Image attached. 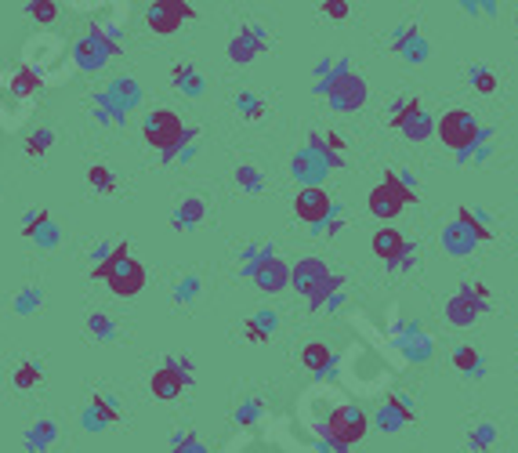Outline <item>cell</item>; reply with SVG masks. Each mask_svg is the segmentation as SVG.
Masks as SVG:
<instances>
[{
	"instance_id": "obj_1",
	"label": "cell",
	"mask_w": 518,
	"mask_h": 453,
	"mask_svg": "<svg viewBox=\"0 0 518 453\" xmlns=\"http://www.w3.org/2000/svg\"><path fill=\"white\" fill-rule=\"evenodd\" d=\"M316 95H323L337 112H356L366 105L370 87L349 59H326L316 66Z\"/></svg>"
},
{
	"instance_id": "obj_2",
	"label": "cell",
	"mask_w": 518,
	"mask_h": 453,
	"mask_svg": "<svg viewBox=\"0 0 518 453\" xmlns=\"http://www.w3.org/2000/svg\"><path fill=\"white\" fill-rule=\"evenodd\" d=\"M489 240H493L489 218L479 207H456V218L442 229V251L449 258H472Z\"/></svg>"
},
{
	"instance_id": "obj_3",
	"label": "cell",
	"mask_w": 518,
	"mask_h": 453,
	"mask_svg": "<svg viewBox=\"0 0 518 453\" xmlns=\"http://www.w3.org/2000/svg\"><path fill=\"white\" fill-rule=\"evenodd\" d=\"M142 135L152 149H160L163 160H175V156H189V142L196 138V128H185L182 117L175 109H152L149 117L142 120Z\"/></svg>"
},
{
	"instance_id": "obj_4",
	"label": "cell",
	"mask_w": 518,
	"mask_h": 453,
	"mask_svg": "<svg viewBox=\"0 0 518 453\" xmlns=\"http://www.w3.org/2000/svg\"><path fill=\"white\" fill-rule=\"evenodd\" d=\"M435 135L453 152H472L479 142H493V128H482L479 117H475V112H468V109L442 112V120H435Z\"/></svg>"
},
{
	"instance_id": "obj_5",
	"label": "cell",
	"mask_w": 518,
	"mask_h": 453,
	"mask_svg": "<svg viewBox=\"0 0 518 453\" xmlns=\"http://www.w3.org/2000/svg\"><path fill=\"white\" fill-rule=\"evenodd\" d=\"M410 203H417V185H414V178H410L407 171H388L384 182L374 185V189H370V200H366L370 214L381 218V221L399 218Z\"/></svg>"
},
{
	"instance_id": "obj_6",
	"label": "cell",
	"mask_w": 518,
	"mask_h": 453,
	"mask_svg": "<svg viewBox=\"0 0 518 453\" xmlns=\"http://www.w3.org/2000/svg\"><path fill=\"white\" fill-rule=\"evenodd\" d=\"M366 428H370V417L356 403H344V407H337L326 417V424L319 428V435L326 439V449L330 453H349L356 442H363Z\"/></svg>"
},
{
	"instance_id": "obj_7",
	"label": "cell",
	"mask_w": 518,
	"mask_h": 453,
	"mask_svg": "<svg viewBox=\"0 0 518 453\" xmlns=\"http://www.w3.org/2000/svg\"><path fill=\"white\" fill-rule=\"evenodd\" d=\"M489 312V287L486 283H460L456 294L446 301V323L456 330H468L475 326L482 316Z\"/></svg>"
},
{
	"instance_id": "obj_8",
	"label": "cell",
	"mask_w": 518,
	"mask_h": 453,
	"mask_svg": "<svg viewBox=\"0 0 518 453\" xmlns=\"http://www.w3.org/2000/svg\"><path fill=\"white\" fill-rule=\"evenodd\" d=\"M388 124L402 131L410 142H428L435 135V117L421 105V98H399L388 112Z\"/></svg>"
},
{
	"instance_id": "obj_9",
	"label": "cell",
	"mask_w": 518,
	"mask_h": 453,
	"mask_svg": "<svg viewBox=\"0 0 518 453\" xmlns=\"http://www.w3.org/2000/svg\"><path fill=\"white\" fill-rule=\"evenodd\" d=\"M388 47L399 54L402 62H410V66H424V62L432 59V44H428V37L421 33L417 22H402V26H395Z\"/></svg>"
},
{
	"instance_id": "obj_10",
	"label": "cell",
	"mask_w": 518,
	"mask_h": 453,
	"mask_svg": "<svg viewBox=\"0 0 518 453\" xmlns=\"http://www.w3.org/2000/svg\"><path fill=\"white\" fill-rule=\"evenodd\" d=\"M193 363L189 359H170V363H163L156 374H152V381H149V388H152V395L156 399H163V403H170V399H178V395L189 388V381H193Z\"/></svg>"
},
{
	"instance_id": "obj_11",
	"label": "cell",
	"mask_w": 518,
	"mask_h": 453,
	"mask_svg": "<svg viewBox=\"0 0 518 453\" xmlns=\"http://www.w3.org/2000/svg\"><path fill=\"white\" fill-rule=\"evenodd\" d=\"M189 19H196V8H189L185 0H160V4H152V8H149V15H145L149 29H152V33H160V37L178 33V29H182V22H189Z\"/></svg>"
},
{
	"instance_id": "obj_12",
	"label": "cell",
	"mask_w": 518,
	"mask_h": 453,
	"mask_svg": "<svg viewBox=\"0 0 518 453\" xmlns=\"http://www.w3.org/2000/svg\"><path fill=\"white\" fill-rule=\"evenodd\" d=\"M294 214L316 229V225H323L330 214H337V203L330 200V193L323 185H305L298 193V200H294Z\"/></svg>"
},
{
	"instance_id": "obj_13",
	"label": "cell",
	"mask_w": 518,
	"mask_h": 453,
	"mask_svg": "<svg viewBox=\"0 0 518 453\" xmlns=\"http://www.w3.org/2000/svg\"><path fill=\"white\" fill-rule=\"evenodd\" d=\"M414 421H417V407L407 399V395H388V399L381 403V410H377V417H374V424L384 435H395L402 428H410Z\"/></svg>"
},
{
	"instance_id": "obj_14",
	"label": "cell",
	"mask_w": 518,
	"mask_h": 453,
	"mask_svg": "<svg viewBox=\"0 0 518 453\" xmlns=\"http://www.w3.org/2000/svg\"><path fill=\"white\" fill-rule=\"evenodd\" d=\"M251 279L258 283V291L279 294V291L291 287V265H286L283 258H275V254H268V258H261V261L251 268Z\"/></svg>"
},
{
	"instance_id": "obj_15",
	"label": "cell",
	"mask_w": 518,
	"mask_h": 453,
	"mask_svg": "<svg viewBox=\"0 0 518 453\" xmlns=\"http://www.w3.org/2000/svg\"><path fill=\"white\" fill-rule=\"evenodd\" d=\"M105 283H109V291L117 298H135L145 287V265L135 261V258H124L117 268L105 276Z\"/></svg>"
},
{
	"instance_id": "obj_16",
	"label": "cell",
	"mask_w": 518,
	"mask_h": 453,
	"mask_svg": "<svg viewBox=\"0 0 518 453\" xmlns=\"http://www.w3.org/2000/svg\"><path fill=\"white\" fill-rule=\"evenodd\" d=\"M265 47H268V33L261 26H243L233 40H228V59H233L236 66H247V62L258 59Z\"/></svg>"
},
{
	"instance_id": "obj_17",
	"label": "cell",
	"mask_w": 518,
	"mask_h": 453,
	"mask_svg": "<svg viewBox=\"0 0 518 453\" xmlns=\"http://www.w3.org/2000/svg\"><path fill=\"white\" fill-rule=\"evenodd\" d=\"M291 171H294V178H298V182H305V185H319V182H326L330 167H326V160H323V156H316V152L305 145V149H298V152H294V160H291Z\"/></svg>"
},
{
	"instance_id": "obj_18",
	"label": "cell",
	"mask_w": 518,
	"mask_h": 453,
	"mask_svg": "<svg viewBox=\"0 0 518 453\" xmlns=\"http://www.w3.org/2000/svg\"><path fill=\"white\" fill-rule=\"evenodd\" d=\"M301 363H305V370H308V374H316L319 381H326V377H333V374H337V356H333V349H330V345H323V342L305 345V349H301Z\"/></svg>"
},
{
	"instance_id": "obj_19",
	"label": "cell",
	"mask_w": 518,
	"mask_h": 453,
	"mask_svg": "<svg viewBox=\"0 0 518 453\" xmlns=\"http://www.w3.org/2000/svg\"><path fill=\"white\" fill-rule=\"evenodd\" d=\"M326 276H330V268H326L323 258H301V261L291 268V287H298L301 294H308L316 283H323Z\"/></svg>"
},
{
	"instance_id": "obj_20",
	"label": "cell",
	"mask_w": 518,
	"mask_h": 453,
	"mask_svg": "<svg viewBox=\"0 0 518 453\" xmlns=\"http://www.w3.org/2000/svg\"><path fill=\"white\" fill-rule=\"evenodd\" d=\"M399 349H402V356H407L410 363H428L435 356V342L421 330V323L399 337Z\"/></svg>"
},
{
	"instance_id": "obj_21",
	"label": "cell",
	"mask_w": 518,
	"mask_h": 453,
	"mask_svg": "<svg viewBox=\"0 0 518 453\" xmlns=\"http://www.w3.org/2000/svg\"><path fill=\"white\" fill-rule=\"evenodd\" d=\"M453 367L465 374V377H472V381H482V377H486V359H482V352L472 349V345H456V349H453Z\"/></svg>"
},
{
	"instance_id": "obj_22",
	"label": "cell",
	"mask_w": 518,
	"mask_h": 453,
	"mask_svg": "<svg viewBox=\"0 0 518 453\" xmlns=\"http://www.w3.org/2000/svg\"><path fill=\"white\" fill-rule=\"evenodd\" d=\"M275 326H279V316H275L272 309H261V312H254V316L243 323V334H247V342L261 345V342H268V337L275 334Z\"/></svg>"
},
{
	"instance_id": "obj_23",
	"label": "cell",
	"mask_w": 518,
	"mask_h": 453,
	"mask_svg": "<svg viewBox=\"0 0 518 453\" xmlns=\"http://www.w3.org/2000/svg\"><path fill=\"white\" fill-rule=\"evenodd\" d=\"M370 247H374V254H377V258L388 265V261H391V258H395L402 247H407V236H402L399 229H388V225H384V229H377V233H374Z\"/></svg>"
},
{
	"instance_id": "obj_24",
	"label": "cell",
	"mask_w": 518,
	"mask_h": 453,
	"mask_svg": "<svg viewBox=\"0 0 518 453\" xmlns=\"http://www.w3.org/2000/svg\"><path fill=\"white\" fill-rule=\"evenodd\" d=\"M497 446H500V428L493 421L472 424V432H468V449L472 453H493Z\"/></svg>"
},
{
	"instance_id": "obj_25",
	"label": "cell",
	"mask_w": 518,
	"mask_h": 453,
	"mask_svg": "<svg viewBox=\"0 0 518 453\" xmlns=\"http://www.w3.org/2000/svg\"><path fill=\"white\" fill-rule=\"evenodd\" d=\"M203 214H207V203H203L200 196H189V200H182V207L175 210L170 225H175V229H196V225L203 221Z\"/></svg>"
},
{
	"instance_id": "obj_26",
	"label": "cell",
	"mask_w": 518,
	"mask_h": 453,
	"mask_svg": "<svg viewBox=\"0 0 518 453\" xmlns=\"http://www.w3.org/2000/svg\"><path fill=\"white\" fill-rule=\"evenodd\" d=\"M120 421V410L112 407L105 395H95L91 399V407H87V417H84V424L87 428H105V424H117Z\"/></svg>"
},
{
	"instance_id": "obj_27",
	"label": "cell",
	"mask_w": 518,
	"mask_h": 453,
	"mask_svg": "<svg viewBox=\"0 0 518 453\" xmlns=\"http://www.w3.org/2000/svg\"><path fill=\"white\" fill-rule=\"evenodd\" d=\"M341 291H344V276L330 272L323 283H316V287L305 294V298H308V309H316V312H319V309H323V305H326L333 294H341Z\"/></svg>"
},
{
	"instance_id": "obj_28",
	"label": "cell",
	"mask_w": 518,
	"mask_h": 453,
	"mask_svg": "<svg viewBox=\"0 0 518 453\" xmlns=\"http://www.w3.org/2000/svg\"><path fill=\"white\" fill-rule=\"evenodd\" d=\"M170 80H175L178 84V91H185L189 98H200L203 95V77L193 70V66H175V70H170Z\"/></svg>"
},
{
	"instance_id": "obj_29",
	"label": "cell",
	"mask_w": 518,
	"mask_h": 453,
	"mask_svg": "<svg viewBox=\"0 0 518 453\" xmlns=\"http://www.w3.org/2000/svg\"><path fill=\"white\" fill-rule=\"evenodd\" d=\"M468 84H472L479 95H493V91H497V73H493L489 66H482V62H472V66H468Z\"/></svg>"
},
{
	"instance_id": "obj_30",
	"label": "cell",
	"mask_w": 518,
	"mask_h": 453,
	"mask_svg": "<svg viewBox=\"0 0 518 453\" xmlns=\"http://www.w3.org/2000/svg\"><path fill=\"white\" fill-rule=\"evenodd\" d=\"M236 109H240V117L247 120V124H258L265 112H268V105L258 98V95H251V91H240V98H236Z\"/></svg>"
},
{
	"instance_id": "obj_31",
	"label": "cell",
	"mask_w": 518,
	"mask_h": 453,
	"mask_svg": "<svg viewBox=\"0 0 518 453\" xmlns=\"http://www.w3.org/2000/svg\"><path fill=\"white\" fill-rule=\"evenodd\" d=\"M236 185H240L243 193H261V189H265V175L258 171L254 163H240V167H236Z\"/></svg>"
},
{
	"instance_id": "obj_32",
	"label": "cell",
	"mask_w": 518,
	"mask_h": 453,
	"mask_svg": "<svg viewBox=\"0 0 518 453\" xmlns=\"http://www.w3.org/2000/svg\"><path fill=\"white\" fill-rule=\"evenodd\" d=\"M124 258H131V247H127V243H117V247H112V251H109V254L91 268V276H95V279H105V276H109L112 268H117Z\"/></svg>"
},
{
	"instance_id": "obj_33",
	"label": "cell",
	"mask_w": 518,
	"mask_h": 453,
	"mask_svg": "<svg viewBox=\"0 0 518 453\" xmlns=\"http://www.w3.org/2000/svg\"><path fill=\"white\" fill-rule=\"evenodd\" d=\"M308 149H312L316 156H323V160H326L330 171H341V167H344V156H337V152L323 142V135H319V131H312V135H308Z\"/></svg>"
},
{
	"instance_id": "obj_34",
	"label": "cell",
	"mask_w": 518,
	"mask_h": 453,
	"mask_svg": "<svg viewBox=\"0 0 518 453\" xmlns=\"http://www.w3.org/2000/svg\"><path fill=\"white\" fill-rule=\"evenodd\" d=\"M87 182H91V189H98V193H105V196L117 189V178H112V171H109L105 163H95V167H91V171H87Z\"/></svg>"
},
{
	"instance_id": "obj_35",
	"label": "cell",
	"mask_w": 518,
	"mask_h": 453,
	"mask_svg": "<svg viewBox=\"0 0 518 453\" xmlns=\"http://www.w3.org/2000/svg\"><path fill=\"white\" fill-rule=\"evenodd\" d=\"M388 268H391V272H414V268H417V243L407 240V247H402V251L388 261Z\"/></svg>"
},
{
	"instance_id": "obj_36",
	"label": "cell",
	"mask_w": 518,
	"mask_h": 453,
	"mask_svg": "<svg viewBox=\"0 0 518 453\" xmlns=\"http://www.w3.org/2000/svg\"><path fill=\"white\" fill-rule=\"evenodd\" d=\"M51 442H54V424L51 421H40V424L29 428V449H44Z\"/></svg>"
},
{
	"instance_id": "obj_37",
	"label": "cell",
	"mask_w": 518,
	"mask_h": 453,
	"mask_svg": "<svg viewBox=\"0 0 518 453\" xmlns=\"http://www.w3.org/2000/svg\"><path fill=\"white\" fill-rule=\"evenodd\" d=\"M112 98H117V105H135L138 102V84L135 80H117V84H112Z\"/></svg>"
},
{
	"instance_id": "obj_38",
	"label": "cell",
	"mask_w": 518,
	"mask_h": 453,
	"mask_svg": "<svg viewBox=\"0 0 518 453\" xmlns=\"http://www.w3.org/2000/svg\"><path fill=\"white\" fill-rule=\"evenodd\" d=\"M37 384H40V367H37V363H22V367L15 370V388L29 391V388H37Z\"/></svg>"
},
{
	"instance_id": "obj_39",
	"label": "cell",
	"mask_w": 518,
	"mask_h": 453,
	"mask_svg": "<svg viewBox=\"0 0 518 453\" xmlns=\"http://www.w3.org/2000/svg\"><path fill=\"white\" fill-rule=\"evenodd\" d=\"M460 12L472 15V19H497V4H489V0H460Z\"/></svg>"
},
{
	"instance_id": "obj_40",
	"label": "cell",
	"mask_w": 518,
	"mask_h": 453,
	"mask_svg": "<svg viewBox=\"0 0 518 453\" xmlns=\"http://www.w3.org/2000/svg\"><path fill=\"white\" fill-rule=\"evenodd\" d=\"M26 12H29V15L37 19V22H44V26H51L54 19H59V8H54L51 0H33V4H29Z\"/></svg>"
},
{
	"instance_id": "obj_41",
	"label": "cell",
	"mask_w": 518,
	"mask_h": 453,
	"mask_svg": "<svg viewBox=\"0 0 518 453\" xmlns=\"http://www.w3.org/2000/svg\"><path fill=\"white\" fill-rule=\"evenodd\" d=\"M51 142H54V135L44 128V131H37V135L26 138V152H29V156H44V152L51 149Z\"/></svg>"
},
{
	"instance_id": "obj_42",
	"label": "cell",
	"mask_w": 518,
	"mask_h": 453,
	"mask_svg": "<svg viewBox=\"0 0 518 453\" xmlns=\"http://www.w3.org/2000/svg\"><path fill=\"white\" fill-rule=\"evenodd\" d=\"M170 453H207V446L196 439V432H185V435H178V439H175Z\"/></svg>"
},
{
	"instance_id": "obj_43",
	"label": "cell",
	"mask_w": 518,
	"mask_h": 453,
	"mask_svg": "<svg viewBox=\"0 0 518 453\" xmlns=\"http://www.w3.org/2000/svg\"><path fill=\"white\" fill-rule=\"evenodd\" d=\"M341 229H344V218H341V210H337V214H330L323 225H316V236H323V240H333Z\"/></svg>"
},
{
	"instance_id": "obj_44",
	"label": "cell",
	"mask_w": 518,
	"mask_h": 453,
	"mask_svg": "<svg viewBox=\"0 0 518 453\" xmlns=\"http://www.w3.org/2000/svg\"><path fill=\"white\" fill-rule=\"evenodd\" d=\"M261 410H265L261 399H247V403L236 410V421H240V424H254V421L261 417Z\"/></svg>"
},
{
	"instance_id": "obj_45",
	"label": "cell",
	"mask_w": 518,
	"mask_h": 453,
	"mask_svg": "<svg viewBox=\"0 0 518 453\" xmlns=\"http://www.w3.org/2000/svg\"><path fill=\"white\" fill-rule=\"evenodd\" d=\"M87 326H91V334H98V337H112V323H109V316H91L87 319Z\"/></svg>"
},
{
	"instance_id": "obj_46",
	"label": "cell",
	"mask_w": 518,
	"mask_h": 453,
	"mask_svg": "<svg viewBox=\"0 0 518 453\" xmlns=\"http://www.w3.org/2000/svg\"><path fill=\"white\" fill-rule=\"evenodd\" d=\"M323 15L326 19H349V4H341V0H326V4H323Z\"/></svg>"
},
{
	"instance_id": "obj_47",
	"label": "cell",
	"mask_w": 518,
	"mask_h": 453,
	"mask_svg": "<svg viewBox=\"0 0 518 453\" xmlns=\"http://www.w3.org/2000/svg\"><path fill=\"white\" fill-rule=\"evenodd\" d=\"M323 142H326V145H330V149H333L337 156L344 152V138H341V135H333V131H326V135H323Z\"/></svg>"
},
{
	"instance_id": "obj_48",
	"label": "cell",
	"mask_w": 518,
	"mask_h": 453,
	"mask_svg": "<svg viewBox=\"0 0 518 453\" xmlns=\"http://www.w3.org/2000/svg\"><path fill=\"white\" fill-rule=\"evenodd\" d=\"M341 305H344V291H341V294H333V298H330V301H326L323 309H326V312H337Z\"/></svg>"
},
{
	"instance_id": "obj_49",
	"label": "cell",
	"mask_w": 518,
	"mask_h": 453,
	"mask_svg": "<svg viewBox=\"0 0 518 453\" xmlns=\"http://www.w3.org/2000/svg\"><path fill=\"white\" fill-rule=\"evenodd\" d=\"M514 29H518V12H514Z\"/></svg>"
}]
</instances>
